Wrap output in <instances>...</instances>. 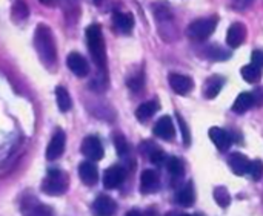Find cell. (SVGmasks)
<instances>
[{"mask_svg":"<svg viewBox=\"0 0 263 216\" xmlns=\"http://www.w3.org/2000/svg\"><path fill=\"white\" fill-rule=\"evenodd\" d=\"M159 111V103L157 101H154V100H151V101H146V103H142L139 107H137V111H136V117H137V120L139 121H142V123H145V121H148L156 112Z\"/></svg>","mask_w":263,"mask_h":216,"instance_id":"22","label":"cell"},{"mask_svg":"<svg viewBox=\"0 0 263 216\" xmlns=\"http://www.w3.org/2000/svg\"><path fill=\"white\" fill-rule=\"evenodd\" d=\"M79 177L86 186H94L99 181V170L94 163L85 161L79 167Z\"/></svg>","mask_w":263,"mask_h":216,"instance_id":"16","label":"cell"},{"mask_svg":"<svg viewBox=\"0 0 263 216\" xmlns=\"http://www.w3.org/2000/svg\"><path fill=\"white\" fill-rule=\"evenodd\" d=\"M159 186H160V180H159V175L156 170L146 169L142 172V177H140L142 193H154L159 190Z\"/></svg>","mask_w":263,"mask_h":216,"instance_id":"12","label":"cell"},{"mask_svg":"<svg viewBox=\"0 0 263 216\" xmlns=\"http://www.w3.org/2000/svg\"><path fill=\"white\" fill-rule=\"evenodd\" d=\"M210 138L220 152H227L233 144V137L222 127H211L210 129Z\"/></svg>","mask_w":263,"mask_h":216,"instance_id":"11","label":"cell"},{"mask_svg":"<svg viewBox=\"0 0 263 216\" xmlns=\"http://www.w3.org/2000/svg\"><path fill=\"white\" fill-rule=\"evenodd\" d=\"M128 86H129V89L134 91V92L140 91V89L143 88V74H136V75L129 77V78H128Z\"/></svg>","mask_w":263,"mask_h":216,"instance_id":"31","label":"cell"},{"mask_svg":"<svg viewBox=\"0 0 263 216\" xmlns=\"http://www.w3.org/2000/svg\"><path fill=\"white\" fill-rule=\"evenodd\" d=\"M225 84V78L220 77V75H213L206 80V84H205V97L206 98H216L219 95V92L222 91Z\"/></svg>","mask_w":263,"mask_h":216,"instance_id":"21","label":"cell"},{"mask_svg":"<svg viewBox=\"0 0 263 216\" xmlns=\"http://www.w3.org/2000/svg\"><path fill=\"white\" fill-rule=\"evenodd\" d=\"M247 37V28L243 23H233L227 32V43L231 48H239Z\"/></svg>","mask_w":263,"mask_h":216,"instance_id":"14","label":"cell"},{"mask_svg":"<svg viewBox=\"0 0 263 216\" xmlns=\"http://www.w3.org/2000/svg\"><path fill=\"white\" fill-rule=\"evenodd\" d=\"M68 186H69L68 175L63 170L54 169V170H49L48 177L45 178V181L42 184V190L46 195L59 197V195H63L68 190Z\"/></svg>","mask_w":263,"mask_h":216,"instance_id":"3","label":"cell"},{"mask_svg":"<svg viewBox=\"0 0 263 216\" xmlns=\"http://www.w3.org/2000/svg\"><path fill=\"white\" fill-rule=\"evenodd\" d=\"M55 100H57V106L62 112H68L72 106V101H71V97L68 94V91L62 86H59L55 89Z\"/></svg>","mask_w":263,"mask_h":216,"instance_id":"24","label":"cell"},{"mask_svg":"<svg viewBox=\"0 0 263 216\" xmlns=\"http://www.w3.org/2000/svg\"><path fill=\"white\" fill-rule=\"evenodd\" d=\"M165 216H197V215H186V213H179V212H170Z\"/></svg>","mask_w":263,"mask_h":216,"instance_id":"36","label":"cell"},{"mask_svg":"<svg viewBox=\"0 0 263 216\" xmlns=\"http://www.w3.org/2000/svg\"><path fill=\"white\" fill-rule=\"evenodd\" d=\"M82 154L89 158L91 161H99L103 158V154H105V149H103V144L102 141L91 135V137H86L82 143Z\"/></svg>","mask_w":263,"mask_h":216,"instance_id":"5","label":"cell"},{"mask_svg":"<svg viewBox=\"0 0 263 216\" xmlns=\"http://www.w3.org/2000/svg\"><path fill=\"white\" fill-rule=\"evenodd\" d=\"M251 63L253 64H256V66H259L260 69L263 68V51L262 49H256V51H253V54H251Z\"/></svg>","mask_w":263,"mask_h":216,"instance_id":"34","label":"cell"},{"mask_svg":"<svg viewBox=\"0 0 263 216\" xmlns=\"http://www.w3.org/2000/svg\"><path fill=\"white\" fill-rule=\"evenodd\" d=\"M65 144H66V135H65V132L63 131H57L52 135V138H51V141L48 144L46 158L51 160V161L60 158L62 154H63V150H65Z\"/></svg>","mask_w":263,"mask_h":216,"instance_id":"7","label":"cell"},{"mask_svg":"<svg viewBox=\"0 0 263 216\" xmlns=\"http://www.w3.org/2000/svg\"><path fill=\"white\" fill-rule=\"evenodd\" d=\"M208 57L213 60H227L230 57V52L223 51L219 46H211V48H208Z\"/></svg>","mask_w":263,"mask_h":216,"instance_id":"28","label":"cell"},{"mask_svg":"<svg viewBox=\"0 0 263 216\" xmlns=\"http://www.w3.org/2000/svg\"><path fill=\"white\" fill-rule=\"evenodd\" d=\"M125 216H142V213H140L139 210H129Z\"/></svg>","mask_w":263,"mask_h":216,"instance_id":"37","label":"cell"},{"mask_svg":"<svg viewBox=\"0 0 263 216\" xmlns=\"http://www.w3.org/2000/svg\"><path fill=\"white\" fill-rule=\"evenodd\" d=\"M34 45L43 64L48 68H54L57 63V48H55V40L49 26L46 25L37 26L35 34H34Z\"/></svg>","mask_w":263,"mask_h":216,"instance_id":"1","label":"cell"},{"mask_svg":"<svg viewBox=\"0 0 263 216\" xmlns=\"http://www.w3.org/2000/svg\"><path fill=\"white\" fill-rule=\"evenodd\" d=\"M149 160H151V163H154V164H162V163H165L166 157H165V152H163L162 149L153 147V149L149 150Z\"/></svg>","mask_w":263,"mask_h":216,"instance_id":"32","label":"cell"},{"mask_svg":"<svg viewBox=\"0 0 263 216\" xmlns=\"http://www.w3.org/2000/svg\"><path fill=\"white\" fill-rule=\"evenodd\" d=\"M117 210V206L112 198L108 195H100L94 204H92V212L96 216H112Z\"/></svg>","mask_w":263,"mask_h":216,"instance_id":"10","label":"cell"},{"mask_svg":"<svg viewBox=\"0 0 263 216\" xmlns=\"http://www.w3.org/2000/svg\"><path fill=\"white\" fill-rule=\"evenodd\" d=\"M112 21L116 29L122 34H129L134 28V17L129 12H114Z\"/></svg>","mask_w":263,"mask_h":216,"instance_id":"18","label":"cell"},{"mask_svg":"<svg viewBox=\"0 0 263 216\" xmlns=\"http://www.w3.org/2000/svg\"><path fill=\"white\" fill-rule=\"evenodd\" d=\"M213 195H214L216 203H217L222 209H227V207L230 206V203H231V197H230V192L227 190V187H223V186L216 187V189H214V192H213Z\"/></svg>","mask_w":263,"mask_h":216,"instance_id":"26","label":"cell"},{"mask_svg":"<svg viewBox=\"0 0 263 216\" xmlns=\"http://www.w3.org/2000/svg\"><path fill=\"white\" fill-rule=\"evenodd\" d=\"M96 2H100V0H96Z\"/></svg>","mask_w":263,"mask_h":216,"instance_id":"39","label":"cell"},{"mask_svg":"<svg viewBox=\"0 0 263 216\" xmlns=\"http://www.w3.org/2000/svg\"><path fill=\"white\" fill-rule=\"evenodd\" d=\"M217 26V18L216 17H205V18H197L193 23H190L188 29H186V35L191 40L196 41H203L206 40L210 35H213V32L216 31Z\"/></svg>","mask_w":263,"mask_h":216,"instance_id":"4","label":"cell"},{"mask_svg":"<svg viewBox=\"0 0 263 216\" xmlns=\"http://www.w3.org/2000/svg\"><path fill=\"white\" fill-rule=\"evenodd\" d=\"M254 104H256L254 95H253L251 92H242V94L236 98V101H234V104H233V111H234L236 114H245V112L250 111Z\"/></svg>","mask_w":263,"mask_h":216,"instance_id":"20","label":"cell"},{"mask_svg":"<svg viewBox=\"0 0 263 216\" xmlns=\"http://www.w3.org/2000/svg\"><path fill=\"white\" fill-rule=\"evenodd\" d=\"M66 64H68L69 71L80 78L86 77L89 74V64H88L86 58L79 52H71L66 58Z\"/></svg>","mask_w":263,"mask_h":216,"instance_id":"6","label":"cell"},{"mask_svg":"<svg viewBox=\"0 0 263 216\" xmlns=\"http://www.w3.org/2000/svg\"><path fill=\"white\" fill-rule=\"evenodd\" d=\"M40 2H42L43 5H49V3H52L54 0H40Z\"/></svg>","mask_w":263,"mask_h":216,"instance_id":"38","label":"cell"},{"mask_svg":"<svg viewBox=\"0 0 263 216\" xmlns=\"http://www.w3.org/2000/svg\"><path fill=\"white\" fill-rule=\"evenodd\" d=\"M23 216H54L52 210L42 204L37 200H31V201H25L23 204Z\"/></svg>","mask_w":263,"mask_h":216,"instance_id":"17","label":"cell"},{"mask_svg":"<svg viewBox=\"0 0 263 216\" xmlns=\"http://www.w3.org/2000/svg\"><path fill=\"white\" fill-rule=\"evenodd\" d=\"M170 86L173 88V91L179 95H186L193 86L194 81L188 77V75H182V74H171L170 75Z\"/></svg>","mask_w":263,"mask_h":216,"instance_id":"13","label":"cell"},{"mask_svg":"<svg viewBox=\"0 0 263 216\" xmlns=\"http://www.w3.org/2000/svg\"><path fill=\"white\" fill-rule=\"evenodd\" d=\"M248 174L251 175V178L254 181H259L263 177V163L260 160H254L250 161V167H248Z\"/></svg>","mask_w":263,"mask_h":216,"instance_id":"27","label":"cell"},{"mask_svg":"<svg viewBox=\"0 0 263 216\" xmlns=\"http://www.w3.org/2000/svg\"><path fill=\"white\" fill-rule=\"evenodd\" d=\"M177 121H179V126H180V129H182V135H183V143H185V146H190V143H191V137H190V131H188V126H186V123L183 121V118L177 114Z\"/></svg>","mask_w":263,"mask_h":216,"instance_id":"33","label":"cell"},{"mask_svg":"<svg viewBox=\"0 0 263 216\" xmlns=\"http://www.w3.org/2000/svg\"><path fill=\"white\" fill-rule=\"evenodd\" d=\"M142 216H159L157 215V210H154V209H148L146 212H145V215Z\"/></svg>","mask_w":263,"mask_h":216,"instance_id":"35","label":"cell"},{"mask_svg":"<svg viewBox=\"0 0 263 216\" xmlns=\"http://www.w3.org/2000/svg\"><path fill=\"white\" fill-rule=\"evenodd\" d=\"M166 169H168V172H170L173 177H176V178L182 177L183 172H185L183 163H182V160L177 158V157H171V158L166 160Z\"/></svg>","mask_w":263,"mask_h":216,"instance_id":"25","label":"cell"},{"mask_svg":"<svg viewBox=\"0 0 263 216\" xmlns=\"http://www.w3.org/2000/svg\"><path fill=\"white\" fill-rule=\"evenodd\" d=\"M12 17H15V18H26L28 17V6L22 0L15 2V5L12 8Z\"/></svg>","mask_w":263,"mask_h":216,"instance_id":"29","label":"cell"},{"mask_svg":"<svg viewBox=\"0 0 263 216\" xmlns=\"http://www.w3.org/2000/svg\"><path fill=\"white\" fill-rule=\"evenodd\" d=\"M228 164H230L231 170L234 172V175H237V177H242V175H247L248 174L250 160L243 154H240V152L231 154L230 158H228Z\"/></svg>","mask_w":263,"mask_h":216,"instance_id":"15","label":"cell"},{"mask_svg":"<svg viewBox=\"0 0 263 216\" xmlns=\"http://www.w3.org/2000/svg\"><path fill=\"white\" fill-rule=\"evenodd\" d=\"M154 135L162 138V140H166V141H171L174 137H176V127H174V123L171 120V117L165 115L162 117L156 124H154V129H153Z\"/></svg>","mask_w":263,"mask_h":216,"instance_id":"9","label":"cell"},{"mask_svg":"<svg viewBox=\"0 0 263 216\" xmlns=\"http://www.w3.org/2000/svg\"><path fill=\"white\" fill-rule=\"evenodd\" d=\"M196 201V192L193 183H186L182 189L177 190L176 193V203L183 206V207H191Z\"/></svg>","mask_w":263,"mask_h":216,"instance_id":"19","label":"cell"},{"mask_svg":"<svg viewBox=\"0 0 263 216\" xmlns=\"http://www.w3.org/2000/svg\"><path fill=\"white\" fill-rule=\"evenodd\" d=\"M114 144H116V149H117V154L120 155V157H123V155H126L128 154V143H126V140H125V137L123 135H116L114 137Z\"/></svg>","mask_w":263,"mask_h":216,"instance_id":"30","label":"cell"},{"mask_svg":"<svg viewBox=\"0 0 263 216\" xmlns=\"http://www.w3.org/2000/svg\"><path fill=\"white\" fill-rule=\"evenodd\" d=\"M242 77L248 83H257L262 78V69L256 64H247L242 68Z\"/></svg>","mask_w":263,"mask_h":216,"instance_id":"23","label":"cell"},{"mask_svg":"<svg viewBox=\"0 0 263 216\" xmlns=\"http://www.w3.org/2000/svg\"><path fill=\"white\" fill-rule=\"evenodd\" d=\"M86 43L97 69L102 72L103 78L106 80V46H105L102 28L99 25H91L86 29Z\"/></svg>","mask_w":263,"mask_h":216,"instance_id":"2","label":"cell"},{"mask_svg":"<svg viewBox=\"0 0 263 216\" xmlns=\"http://www.w3.org/2000/svg\"><path fill=\"white\" fill-rule=\"evenodd\" d=\"M125 169L120 167V166H112L109 169L105 170L103 174V186L106 189H117L123 184L125 181Z\"/></svg>","mask_w":263,"mask_h":216,"instance_id":"8","label":"cell"}]
</instances>
